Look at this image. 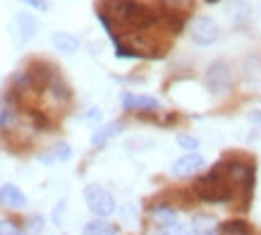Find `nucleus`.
<instances>
[{
    "label": "nucleus",
    "instance_id": "obj_10",
    "mask_svg": "<svg viewBox=\"0 0 261 235\" xmlns=\"http://www.w3.org/2000/svg\"><path fill=\"white\" fill-rule=\"evenodd\" d=\"M36 19H34V15H29V12H19V15L15 17V34H17V43H29V41L34 39V34H36Z\"/></svg>",
    "mask_w": 261,
    "mask_h": 235
},
{
    "label": "nucleus",
    "instance_id": "obj_2",
    "mask_svg": "<svg viewBox=\"0 0 261 235\" xmlns=\"http://www.w3.org/2000/svg\"><path fill=\"white\" fill-rule=\"evenodd\" d=\"M194 195H197L201 202H208V204L232 202L235 187H232L230 178L225 175V171H223V163H216L206 175H201V178L194 182Z\"/></svg>",
    "mask_w": 261,
    "mask_h": 235
},
{
    "label": "nucleus",
    "instance_id": "obj_12",
    "mask_svg": "<svg viewBox=\"0 0 261 235\" xmlns=\"http://www.w3.org/2000/svg\"><path fill=\"white\" fill-rule=\"evenodd\" d=\"M50 41H53V48H56L58 53L72 55V53L80 51V39L70 32H56L53 36H50Z\"/></svg>",
    "mask_w": 261,
    "mask_h": 235
},
{
    "label": "nucleus",
    "instance_id": "obj_5",
    "mask_svg": "<svg viewBox=\"0 0 261 235\" xmlns=\"http://www.w3.org/2000/svg\"><path fill=\"white\" fill-rule=\"evenodd\" d=\"M218 34H221V29H218V24L211 17H197L190 27V36L197 46H211V43H216Z\"/></svg>",
    "mask_w": 261,
    "mask_h": 235
},
{
    "label": "nucleus",
    "instance_id": "obj_23",
    "mask_svg": "<svg viewBox=\"0 0 261 235\" xmlns=\"http://www.w3.org/2000/svg\"><path fill=\"white\" fill-rule=\"evenodd\" d=\"M19 3L29 5L32 10H39V12H46V10H48V3H46V0H19Z\"/></svg>",
    "mask_w": 261,
    "mask_h": 235
},
{
    "label": "nucleus",
    "instance_id": "obj_4",
    "mask_svg": "<svg viewBox=\"0 0 261 235\" xmlns=\"http://www.w3.org/2000/svg\"><path fill=\"white\" fill-rule=\"evenodd\" d=\"M84 202H87L89 212L94 216H101V219H108L113 212H115V199L108 190H103L101 185H89L84 190Z\"/></svg>",
    "mask_w": 261,
    "mask_h": 235
},
{
    "label": "nucleus",
    "instance_id": "obj_9",
    "mask_svg": "<svg viewBox=\"0 0 261 235\" xmlns=\"http://www.w3.org/2000/svg\"><path fill=\"white\" fill-rule=\"evenodd\" d=\"M27 72H29V77H32V82L36 84V89H39V91H46L48 84H50V82H53V77L58 75L53 65L41 63V60H34V63L27 67Z\"/></svg>",
    "mask_w": 261,
    "mask_h": 235
},
{
    "label": "nucleus",
    "instance_id": "obj_11",
    "mask_svg": "<svg viewBox=\"0 0 261 235\" xmlns=\"http://www.w3.org/2000/svg\"><path fill=\"white\" fill-rule=\"evenodd\" d=\"M0 204L8 206V209H22L24 204H27V197H24V192L17 185L8 182V185L0 187Z\"/></svg>",
    "mask_w": 261,
    "mask_h": 235
},
{
    "label": "nucleus",
    "instance_id": "obj_17",
    "mask_svg": "<svg viewBox=\"0 0 261 235\" xmlns=\"http://www.w3.org/2000/svg\"><path fill=\"white\" fill-rule=\"evenodd\" d=\"M120 132H122V123H108L106 127L96 130V134L91 137V144H94V147H101V144H106V142L113 139V137Z\"/></svg>",
    "mask_w": 261,
    "mask_h": 235
},
{
    "label": "nucleus",
    "instance_id": "obj_22",
    "mask_svg": "<svg viewBox=\"0 0 261 235\" xmlns=\"http://www.w3.org/2000/svg\"><path fill=\"white\" fill-rule=\"evenodd\" d=\"M0 233H22V226H17L15 221H0Z\"/></svg>",
    "mask_w": 261,
    "mask_h": 235
},
{
    "label": "nucleus",
    "instance_id": "obj_14",
    "mask_svg": "<svg viewBox=\"0 0 261 235\" xmlns=\"http://www.w3.org/2000/svg\"><path fill=\"white\" fill-rule=\"evenodd\" d=\"M17 118H19V110H17V103L12 101V96H8V101L0 106V127L3 130H8L17 123Z\"/></svg>",
    "mask_w": 261,
    "mask_h": 235
},
{
    "label": "nucleus",
    "instance_id": "obj_13",
    "mask_svg": "<svg viewBox=\"0 0 261 235\" xmlns=\"http://www.w3.org/2000/svg\"><path fill=\"white\" fill-rule=\"evenodd\" d=\"M151 214L163 230H173V226H177V214H175V206H170V204H159V206H153Z\"/></svg>",
    "mask_w": 261,
    "mask_h": 235
},
{
    "label": "nucleus",
    "instance_id": "obj_21",
    "mask_svg": "<svg viewBox=\"0 0 261 235\" xmlns=\"http://www.w3.org/2000/svg\"><path fill=\"white\" fill-rule=\"evenodd\" d=\"M177 144H180L182 149H199V142L194 139V137H190V134H180V137H177Z\"/></svg>",
    "mask_w": 261,
    "mask_h": 235
},
{
    "label": "nucleus",
    "instance_id": "obj_1",
    "mask_svg": "<svg viewBox=\"0 0 261 235\" xmlns=\"http://www.w3.org/2000/svg\"><path fill=\"white\" fill-rule=\"evenodd\" d=\"M161 19L151 8H146L139 0H103L98 8V22L111 34L113 27L125 32H146Z\"/></svg>",
    "mask_w": 261,
    "mask_h": 235
},
{
    "label": "nucleus",
    "instance_id": "obj_8",
    "mask_svg": "<svg viewBox=\"0 0 261 235\" xmlns=\"http://www.w3.org/2000/svg\"><path fill=\"white\" fill-rule=\"evenodd\" d=\"M204 166H206L204 158L192 151V154H185L182 158H177L173 163V168H170V173H173L175 178H190V175H197Z\"/></svg>",
    "mask_w": 261,
    "mask_h": 235
},
{
    "label": "nucleus",
    "instance_id": "obj_19",
    "mask_svg": "<svg viewBox=\"0 0 261 235\" xmlns=\"http://www.w3.org/2000/svg\"><path fill=\"white\" fill-rule=\"evenodd\" d=\"M214 226H218L214 216H204V214H201V216H194V219H192V230H194V233H214L216 230Z\"/></svg>",
    "mask_w": 261,
    "mask_h": 235
},
{
    "label": "nucleus",
    "instance_id": "obj_20",
    "mask_svg": "<svg viewBox=\"0 0 261 235\" xmlns=\"http://www.w3.org/2000/svg\"><path fill=\"white\" fill-rule=\"evenodd\" d=\"M43 158H46V161H70L72 149L67 144H58V147H53V154H50V156H43Z\"/></svg>",
    "mask_w": 261,
    "mask_h": 235
},
{
    "label": "nucleus",
    "instance_id": "obj_6",
    "mask_svg": "<svg viewBox=\"0 0 261 235\" xmlns=\"http://www.w3.org/2000/svg\"><path fill=\"white\" fill-rule=\"evenodd\" d=\"M232 84V70L225 63H214L206 70V86L214 94H225Z\"/></svg>",
    "mask_w": 261,
    "mask_h": 235
},
{
    "label": "nucleus",
    "instance_id": "obj_15",
    "mask_svg": "<svg viewBox=\"0 0 261 235\" xmlns=\"http://www.w3.org/2000/svg\"><path fill=\"white\" fill-rule=\"evenodd\" d=\"M84 233L87 235H115V233H120V228L108 223V221H103L101 216H96L94 221H89L87 226H84Z\"/></svg>",
    "mask_w": 261,
    "mask_h": 235
},
{
    "label": "nucleus",
    "instance_id": "obj_3",
    "mask_svg": "<svg viewBox=\"0 0 261 235\" xmlns=\"http://www.w3.org/2000/svg\"><path fill=\"white\" fill-rule=\"evenodd\" d=\"M223 171L225 175L230 178L232 187L240 190L242 197H245V204H249V197H252V190H254V166L247 163V161H223Z\"/></svg>",
    "mask_w": 261,
    "mask_h": 235
},
{
    "label": "nucleus",
    "instance_id": "obj_7",
    "mask_svg": "<svg viewBox=\"0 0 261 235\" xmlns=\"http://www.w3.org/2000/svg\"><path fill=\"white\" fill-rule=\"evenodd\" d=\"M122 108L127 113H159V101L153 96H142V94H122Z\"/></svg>",
    "mask_w": 261,
    "mask_h": 235
},
{
    "label": "nucleus",
    "instance_id": "obj_16",
    "mask_svg": "<svg viewBox=\"0 0 261 235\" xmlns=\"http://www.w3.org/2000/svg\"><path fill=\"white\" fill-rule=\"evenodd\" d=\"M46 91H50V96H53L56 101H60V103H67L72 99V89L65 84L60 75H56V77H53V82L48 84Z\"/></svg>",
    "mask_w": 261,
    "mask_h": 235
},
{
    "label": "nucleus",
    "instance_id": "obj_18",
    "mask_svg": "<svg viewBox=\"0 0 261 235\" xmlns=\"http://www.w3.org/2000/svg\"><path fill=\"white\" fill-rule=\"evenodd\" d=\"M216 233H223V235H247L252 233V226L247 221H225L221 226L216 228Z\"/></svg>",
    "mask_w": 261,
    "mask_h": 235
},
{
    "label": "nucleus",
    "instance_id": "obj_24",
    "mask_svg": "<svg viewBox=\"0 0 261 235\" xmlns=\"http://www.w3.org/2000/svg\"><path fill=\"white\" fill-rule=\"evenodd\" d=\"M204 3H208V5H214V3H221V0H204Z\"/></svg>",
    "mask_w": 261,
    "mask_h": 235
}]
</instances>
